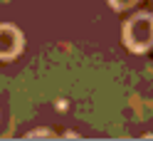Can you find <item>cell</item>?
I'll list each match as a JSON object with an SVG mask.
<instances>
[{
    "instance_id": "obj_1",
    "label": "cell",
    "mask_w": 153,
    "mask_h": 141,
    "mask_svg": "<svg viewBox=\"0 0 153 141\" xmlns=\"http://www.w3.org/2000/svg\"><path fill=\"white\" fill-rule=\"evenodd\" d=\"M123 45L133 54H143L153 47V13H136L123 25Z\"/></svg>"
},
{
    "instance_id": "obj_2",
    "label": "cell",
    "mask_w": 153,
    "mask_h": 141,
    "mask_svg": "<svg viewBox=\"0 0 153 141\" xmlns=\"http://www.w3.org/2000/svg\"><path fill=\"white\" fill-rule=\"evenodd\" d=\"M22 32L13 25L0 22V60H13L22 52Z\"/></svg>"
},
{
    "instance_id": "obj_4",
    "label": "cell",
    "mask_w": 153,
    "mask_h": 141,
    "mask_svg": "<svg viewBox=\"0 0 153 141\" xmlns=\"http://www.w3.org/2000/svg\"><path fill=\"white\" fill-rule=\"evenodd\" d=\"M27 136H30V139H37V136H52V134H50V131H32V134H27Z\"/></svg>"
},
{
    "instance_id": "obj_3",
    "label": "cell",
    "mask_w": 153,
    "mask_h": 141,
    "mask_svg": "<svg viewBox=\"0 0 153 141\" xmlns=\"http://www.w3.org/2000/svg\"><path fill=\"white\" fill-rule=\"evenodd\" d=\"M138 0H109V5L114 7V10H128V7H133Z\"/></svg>"
}]
</instances>
